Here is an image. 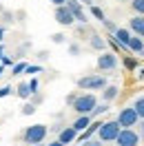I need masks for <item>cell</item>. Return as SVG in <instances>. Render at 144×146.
Returning <instances> with one entry per match:
<instances>
[{
	"label": "cell",
	"mask_w": 144,
	"mask_h": 146,
	"mask_svg": "<svg viewBox=\"0 0 144 146\" xmlns=\"http://www.w3.org/2000/svg\"><path fill=\"white\" fill-rule=\"evenodd\" d=\"M95 104H98V98H95L93 93H82V95H75V100L71 102L73 111H75L78 115H89L91 111L95 109Z\"/></svg>",
	"instance_id": "1"
},
{
	"label": "cell",
	"mask_w": 144,
	"mask_h": 146,
	"mask_svg": "<svg viewBox=\"0 0 144 146\" xmlns=\"http://www.w3.org/2000/svg\"><path fill=\"white\" fill-rule=\"evenodd\" d=\"M47 133H49V128H47L45 124H31V126H27V131H25L22 137H25V142L31 146V144H42Z\"/></svg>",
	"instance_id": "2"
},
{
	"label": "cell",
	"mask_w": 144,
	"mask_h": 146,
	"mask_svg": "<svg viewBox=\"0 0 144 146\" xmlns=\"http://www.w3.org/2000/svg\"><path fill=\"white\" fill-rule=\"evenodd\" d=\"M104 86H107L104 75H84L78 80V89H82V91H102Z\"/></svg>",
	"instance_id": "3"
},
{
	"label": "cell",
	"mask_w": 144,
	"mask_h": 146,
	"mask_svg": "<svg viewBox=\"0 0 144 146\" xmlns=\"http://www.w3.org/2000/svg\"><path fill=\"white\" fill-rule=\"evenodd\" d=\"M117 133H120V124H117L115 119L102 122L100 128H98V139H100V142H115Z\"/></svg>",
	"instance_id": "4"
},
{
	"label": "cell",
	"mask_w": 144,
	"mask_h": 146,
	"mask_svg": "<svg viewBox=\"0 0 144 146\" xmlns=\"http://www.w3.org/2000/svg\"><path fill=\"white\" fill-rule=\"evenodd\" d=\"M115 122L120 124V128H131V126H135V124L140 122V117H137V113H135L133 106H129V109H122L117 113Z\"/></svg>",
	"instance_id": "5"
},
{
	"label": "cell",
	"mask_w": 144,
	"mask_h": 146,
	"mask_svg": "<svg viewBox=\"0 0 144 146\" xmlns=\"http://www.w3.org/2000/svg\"><path fill=\"white\" fill-rule=\"evenodd\" d=\"M115 142L117 146H137L140 144V133H135L133 128H120Z\"/></svg>",
	"instance_id": "6"
},
{
	"label": "cell",
	"mask_w": 144,
	"mask_h": 146,
	"mask_svg": "<svg viewBox=\"0 0 144 146\" xmlns=\"http://www.w3.org/2000/svg\"><path fill=\"white\" fill-rule=\"evenodd\" d=\"M98 69L100 71H113V69H117V55L111 53V51H102V53L98 55Z\"/></svg>",
	"instance_id": "7"
},
{
	"label": "cell",
	"mask_w": 144,
	"mask_h": 146,
	"mask_svg": "<svg viewBox=\"0 0 144 146\" xmlns=\"http://www.w3.org/2000/svg\"><path fill=\"white\" fill-rule=\"evenodd\" d=\"M53 18H55V22H58V25H62V27H71L73 22H75V18H73V13L69 11V7H67V5L55 7Z\"/></svg>",
	"instance_id": "8"
},
{
	"label": "cell",
	"mask_w": 144,
	"mask_h": 146,
	"mask_svg": "<svg viewBox=\"0 0 144 146\" xmlns=\"http://www.w3.org/2000/svg\"><path fill=\"white\" fill-rule=\"evenodd\" d=\"M64 5L69 7V11L73 13V18L78 20V22H82V25H87V22H89V18H87V13H84V7H82L80 0H67Z\"/></svg>",
	"instance_id": "9"
},
{
	"label": "cell",
	"mask_w": 144,
	"mask_h": 146,
	"mask_svg": "<svg viewBox=\"0 0 144 146\" xmlns=\"http://www.w3.org/2000/svg\"><path fill=\"white\" fill-rule=\"evenodd\" d=\"M129 31L137 38H144V16H133V18L129 20Z\"/></svg>",
	"instance_id": "10"
},
{
	"label": "cell",
	"mask_w": 144,
	"mask_h": 146,
	"mask_svg": "<svg viewBox=\"0 0 144 146\" xmlns=\"http://www.w3.org/2000/svg\"><path fill=\"white\" fill-rule=\"evenodd\" d=\"M131 36H133V33H131V31H129L126 27H117L115 31H113V40H115L117 44H122L124 49H126V44H129Z\"/></svg>",
	"instance_id": "11"
},
{
	"label": "cell",
	"mask_w": 144,
	"mask_h": 146,
	"mask_svg": "<svg viewBox=\"0 0 144 146\" xmlns=\"http://www.w3.org/2000/svg\"><path fill=\"white\" fill-rule=\"evenodd\" d=\"M75 135H78V133H75V128H73V126L60 128V131H58V142L67 146V144H71L73 139H75Z\"/></svg>",
	"instance_id": "12"
},
{
	"label": "cell",
	"mask_w": 144,
	"mask_h": 146,
	"mask_svg": "<svg viewBox=\"0 0 144 146\" xmlns=\"http://www.w3.org/2000/svg\"><path fill=\"white\" fill-rule=\"evenodd\" d=\"M126 49L131 51V53H142L144 49V38H137V36H131V40H129V44H126Z\"/></svg>",
	"instance_id": "13"
},
{
	"label": "cell",
	"mask_w": 144,
	"mask_h": 146,
	"mask_svg": "<svg viewBox=\"0 0 144 146\" xmlns=\"http://www.w3.org/2000/svg\"><path fill=\"white\" fill-rule=\"evenodd\" d=\"M89 44H91V49H95V51H104L107 49V40L102 36H98V33H91V38H89Z\"/></svg>",
	"instance_id": "14"
},
{
	"label": "cell",
	"mask_w": 144,
	"mask_h": 146,
	"mask_svg": "<svg viewBox=\"0 0 144 146\" xmlns=\"http://www.w3.org/2000/svg\"><path fill=\"white\" fill-rule=\"evenodd\" d=\"M117 93H120V89H117L115 84H107V86L102 89V100L109 104L111 100H115V98H117Z\"/></svg>",
	"instance_id": "15"
},
{
	"label": "cell",
	"mask_w": 144,
	"mask_h": 146,
	"mask_svg": "<svg viewBox=\"0 0 144 146\" xmlns=\"http://www.w3.org/2000/svg\"><path fill=\"white\" fill-rule=\"evenodd\" d=\"M89 124H91V115H80V117L73 122V128H75V133H80V131H84Z\"/></svg>",
	"instance_id": "16"
},
{
	"label": "cell",
	"mask_w": 144,
	"mask_h": 146,
	"mask_svg": "<svg viewBox=\"0 0 144 146\" xmlns=\"http://www.w3.org/2000/svg\"><path fill=\"white\" fill-rule=\"evenodd\" d=\"M18 98H22V100H29L31 98V89H29V82H22V84H18Z\"/></svg>",
	"instance_id": "17"
},
{
	"label": "cell",
	"mask_w": 144,
	"mask_h": 146,
	"mask_svg": "<svg viewBox=\"0 0 144 146\" xmlns=\"http://www.w3.org/2000/svg\"><path fill=\"white\" fill-rule=\"evenodd\" d=\"M131 9L135 11V16H144V0H131Z\"/></svg>",
	"instance_id": "18"
},
{
	"label": "cell",
	"mask_w": 144,
	"mask_h": 146,
	"mask_svg": "<svg viewBox=\"0 0 144 146\" xmlns=\"http://www.w3.org/2000/svg\"><path fill=\"white\" fill-rule=\"evenodd\" d=\"M133 109H135V113H137V117L144 119V98H137V100H135Z\"/></svg>",
	"instance_id": "19"
},
{
	"label": "cell",
	"mask_w": 144,
	"mask_h": 146,
	"mask_svg": "<svg viewBox=\"0 0 144 146\" xmlns=\"http://www.w3.org/2000/svg\"><path fill=\"white\" fill-rule=\"evenodd\" d=\"M107 111H109V104H107V102H104V104H95V109L91 111L89 115H91V117H98L100 113H107Z\"/></svg>",
	"instance_id": "20"
},
{
	"label": "cell",
	"mask_w": 144,
	"mask_h": 146,
	"mask_svg": "<svg viewBox=\"0 0 144 146\" xmlns=\"http://www.w3.org/2000/svg\"><path fill=\"white\" fill-rule=\"evenodd\" d=\"M91 13H93V18H98L100 22H104V20H107V16H104V11L100 9V7H95V5H91Z\"/></svg>",
	"instance_id": "21"
},
{
	"label": "cell",
	"mask_w": 144,
	"mask_h": 146,
	"mask_svg": "<svg viewBox=\"0 0 144 146\" xmlns=\"http://www.w3.org/2000/svg\"><path fill=\"white\" fill-rule=\"evenodd\" d=\"M51 42H53V44H64V42H67V36H64V33H53V36H51Z\"/></svg>",
	"instance_id": "22"
},
{
	"label": "cell",
	"mask_w": 144,
	"mask_h": 146,
	"mask_svg": "<svg viewBox=\"0 0 144 146\" xmlns=\"http://www.w3.org/2000/svg\"><path fill=\"white\" fill-rule=\"evenodd\" d=\"M33 113H36V104L27 102V104L22 106V115H33Z\"/></svg>",
	"instance_id": "23"
},
{
	"label": "cell",
	"mask_w": 144,
	"mask_h": 146,
	"mask_svg": "<svg viewBox=\"0 0 144 146\" xmlns=\"http://www.w3.org/2000/svg\"><path fill=\"white\" fill-rule=\"evenodd\" d=\"M27 69V62H18V64H13V75H20V73Z\"/></svg>",
	"instance_id": "24"
},
{
	"label": "cell",
	"mask_w": 144,
	"mask_h": 146,
	"mask_svg": "<svg viewBox=\"0 0 144 146\" xmlns=\"http://www.w3.org/2000/svg\"><path fill=\"white\" fill-rule=\"evenodd\" d=\"M80 44L78 42H73V44H69V55H80Z\"/></svg>",
	"instance_id": "25"
},
{
	"label": "cell",
	"mask_w": 144,
	"mask_h": 146,
	"mask_svg": "<svg viewBox=\"0 0 144 146\" xmlns=\"http://www.w3.org/2000/svg\"><path fill=\"white\" fill-rule=\"evenodd\" d=\"M124 66H126V69H135V66H137V62H135L133 58H126V60H124Z\"/></svg>",
	"instance_id": "26"
},
{
	"label": "cell",
	"mask_w": 144,
	"mask_h": 146,
	"mask_svg": "<svg viewBox=\"0 0 144 146\" xmlns=\"http://www.w3.org/2000/svg\"><path fill=\"white\" fill-rule=\"evenodd\" d=\"M102 25H104V27H107L109 31H111V33H113V31H115V29H117L115 25H113V22H111V20H104V22H102Z\"/></svg>",
	"instance_id": "27"
},
{
	"label": "cell",
	"mask_w": 144,
	"mask_h": 146,
	"mask_svg": "<svg viewBox=\"0 0 144 146\" xmlns=\"http://www.w3.org/2000/svg\"><path fill=\"white\" fill-rule=\"evenodd\" d=\"M25 71H27V73H40L42 69H40V66H31V64H27V69H25Z\"/></svg>",
	"instance_id": "28"
},
{
	"label": "cell",
	"mask_w": 144,
	"mask_h": 146,
	"mask_svg": "<svg viewBox=\"0 0 144 146\" xmlns=\"http://www.w3.org/2000/svg\"><path fill=\"white\" fill-rule=\"evenodd\" d=\"M9 93H11L9 86H2V89H0V98H5V95H9Z\"/></svg>",
	"instance_id": "29"
},
{
	"label": "cell",
	"mask_w": 144,
	"mask_h": 146,
	"mask_svg": "<svg viewBox=\"0 0 144 146\" xmlns=\"http://www.w3.org/2000/svg\"><path fill=\"white\" fill-rule=\"evenodd\" d=\"M40 102H42V95H38V93H36V95H33V102H31V104H40Z\"/></svg>",
	"instance_id": "30"
},
{
	"label": "cell",
	"mask_w": 144,
	"mask_h": 146,
	"mask_svg": "<svg viewBox=\"0 0 144 146\" xmlns=\"http://www.w3.org/2000/svg\"><path fill=\"white\" fill-rule=\"evenodd\" d=\"M140 139H144V119L140 122Z\"/></svg>",
	"instance_id": "31"
},
{
	"label": "cell",
	"mask_w": 144,
	"mask_h": 146,
	"mask_svg": "<svg viewBox=\"0 0 144 146\" xmlns=\"http://www.w3.org/2000/svg\"><path fill=\"white\" fill-rule=\"evenodd\" d=\"M38 58H40V60H47V58H49V53H47V51H40V53H38Z\"/></svg>",
	"instance_id": "32"
},
{
	"label": "cell",
	"mask_w": 144,
	"mask_h": 146,
	"mask_svg": "<svg viewBox=\"0 0 144 146\" xmlns=\"http://www.w3.org/2000/svg\"><path fill=\"white\" fill-rule=\"evenodd\" d=\"M49 2H53L55 7H60V5H64V2H67V0H49Z\"/></svg>",
	"instance_id": "33"
},
{
	"label": "cell",
	"mask_w": 144,
	"mask_h": 146,
	"mask_svg": "<svg viewBox=\"0 0 144 146\" xmlns=\"http://www.w3.org/2000/svg\"><path fill=\"white\" fill-rule=\"evenodd\" d=\"M47 146H64V144H60V142L55 139V142H51V144H47Z\"/></svg>",
	"instance_id": "34"
},
{
	"label": "cell",
	"mask_w": 144,
	"mask_h": 146,
	"mask_svg": "<svg viewBox=\"0 0 144 146\" xmlns=\"http://www.w3.org/2000/svg\"><path fill=\"white\" fill-rule=\"evenodd\" d=\"M82 5H93V0H80Z\"/></svg>",
	"instance_id": "35"
},
{
	"label": "cell",
	"mask_w": 144,
	"mask_h": 146,
	"mask_svg": "<svg viewBox=\"0 0 144 146\" xmlns=\"http://www.w3.org/2000/svg\"><path fill=\"white\" fill-rule=\"evenodd\" d=\"M2 36H5V29L0 27V40H2Z\"/></svg>",
	"instance_id": "36"
},
{
	"label": "cell",
	"mask_w": 144,
	"mask_h": 146,
	"mask_svg": "<svg viewBox=\"0 0 144 146\" xmlns=\"http://www.w3.org/2000/svg\"><path fill=\"white\" fill-rule=\"evenodd\" d=\"M0 75H2V64H0Z\"/></svg>",
	"instance_id": "37"
},
{
	"label": "cell",
	"mask_w": 144,
	"mask_h": 146,
	"mask_svg": "<svg viewBox=\"0 0 144 146\" xmlns=\"http://www.w3.org/2000/svg\"><path fill=\"white\" fill-rule=\"evenodd\" d=\"M31 146H42V144H31Z\"/></svg>",
	"instance_id": "38"
},
{
	"label": "cell",
	"mask_w": 144,
	"mask_h": 146,
	"mask_svg": "<svg viewBox=\"0 0 144 146\" xmlns=\"http://www.w3.org/2000/svg\"><path fill=\"white\" fill-rule=\"evenodd\" d=\"M0 58H2V49H0Z\"/></svg>",
	"instance_id": "39"
},
{
	"label": "cell",
	"mask_w": 144,
	"mask_h": 146,
	"mask_svg": "<svg viewBox=\"0 0 144 146\" xmlns=\"http://www.w3.org/2000/svg\"><path fill=\"white\" fill-rule=\"evenodd\" d=\"M140 55H144V49H142V53H140Z\"/></svg>",
	"instance_id": "40"
},
{
	"label": "cell",
	"mask_w": 144,
	"mask_h": 146,
	"mask_svg": "<svg viewBox=\"0 0 144 146\" xmlns=\"http://www.w3.org/2000/svg\"><path fill=\"white\" fill-rule=\"evenodd\" d=\"M122 2H124V0H122Z\"/></svg>",
	"instance_id": "41"
}]
</instances>
